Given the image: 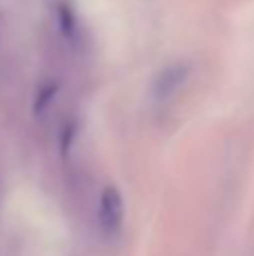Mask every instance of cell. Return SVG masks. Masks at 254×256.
<instances>
[{
	"label": "cell",
	"mask_w": 254,
	"mask_h": 256,
	"mask_svg": "<svg viewBox=\"0 0 254 256\" xmlns=\"http://www.w3.org/2000/svg\"><path fill=\"white\" fill-rule=\"evenodd\" d=\"M122 222H124V200L122 194L115 186H106L99 200V227L106 234H115L120 232Z\"/></svg>",
	"instance_id": "cell-1"
},
{
	"label": "cell",
	"mask_w": 254,
	"mask_h": 256,
	"mask_svg": "<svg viewBox=\"0 0 254 256\" xmlns=\"http://www.w3.org/2000/svg\"><path fill=\"white\" fill-rule=\"evenodd\" d=\"M184 79H187V68L184 66H171V68H166V70H162L156 86H153L156 99L158 102H166V99L184 84Z\"/></svg>",
	"instance_id": "cell-2"
}]
</instances>
